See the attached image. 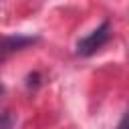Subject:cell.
Returning <instances> with one entry per match:
<instances>
[{
    "label": "cell",
    "mask_w": 129,
    "mask_h": 129,
    "mask_svg": "<svg viewBox=\"0 0 129 129\" xmlns=\"http://www.w3.org/2000/svg\"><path fill=\"white\" fill-rule=\"evenodd\" d=\"M109 36H111V24H109V20H105L89 36H85V38H81L77 42V54L79 56H91V54H95L109 40Z\"/></svg>",
    "instance_id": "obj_1"
},
{
    "label": "cell",
    "mask_w": 129,
    "mask_h": 129,
    "mask_svg": "<svg viewBox=\"0 0 129 129\" xmlns=\"http://www.w3.org/2000/svg\"><path fill=\"white\" fill-rule=\"evenodd\" d=\"M117 129H129V109L125 111V115H123V119L119 121V125H117Z\"/></svg>",
    "instance_id": "obj_4"
},
{
    "label": "cell",
    "mask_w": 129,
    "mask_h": 129,
    "mask_svg": "<svg viewBox=\"0 0 129 129\" xmlns=\"http://www.w3.org/2000/svg\"><path fill=\"white\" fill-rule=\"evenodd\" d=\"M2 93H4V87H2V83H0V95H2Z\"/></svg>",
    "instance_id": "obj_5"
},
{
    "label": "cell",
    "mask_w": 129,
    "mask_h": 129,
    "mask_svg": "<svg viewBox=\"0 0 129 129\" xmlns=\"http://www.w3.org/2000/svg\"><path fill=\"white\" fill-rule=\"evenodd\" d=\"M12 125H14V117L6 111V113H2L0 115V129H12Z\"/></svg>",
    "instance_id": "obj_3"
},
{
    "label": "cell",
    "mask_w": 129,
    "mask_h": 129,
    "mask_svg": "<svg viewBox=\"0 0 129 129\" xmlns=\"http://www.w3.org/2000/svg\"><path fill=\"white\" fill-rule=\"evenodd\" d=\"M38 40V36H26V34H10V36H2L0 38V64L4 60H8L14 52L34 44Z\"/></svg>",
    "instance_id": "obj_2"
}]
</instances>
